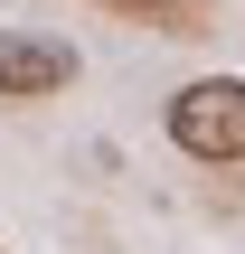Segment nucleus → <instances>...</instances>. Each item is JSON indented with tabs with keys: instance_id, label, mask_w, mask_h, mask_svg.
I'll use <instances>...</instances> for the list:
<instances>
[{
	"instance_id": "f257e3e1",
	"label": "nucleus",
	"mask_w": 245,
	"mask_h": 254,
	"mask_svg": "<svg viewBox=\"0 0 245 254\" xmlns=\"http://www.w3.org/2000/svg\"><path fill=\"white\" fill-rule=\"evenodd\" d=\"M170 141L189 160H245V75H198L170 94Z\"/></svg>"
},
{
	"instance_id": "f03ea898",
	"label": "nucleus",
	"mask_w": 245,
	"mask_h": 254,
	"mask_svg": "<svg viewBox=\"0 0 245 254\" xmlns=\"http://www.w3.org/2000/svg\"><path fill=\"white\" fill-rule=\"evenodd\" d=\"M57 85H76V47L47 28H0V104H38Z\"/></svg>"
},
{
	"instance_id": "7ed1b4c3",
	"label": "nucleus",
	"mask_w": 245,
	"mask_h": 254,
	"mask_svg": "<svg viewBox=\"0 0 245 254\" xmlns=\"http://www.w3.org/2000/svg\"><path fill=\"white\" fill-rule=\"evenodd\" d=\"M123 9H170V0H123Z\"/></svg>"
}]
</instances>
